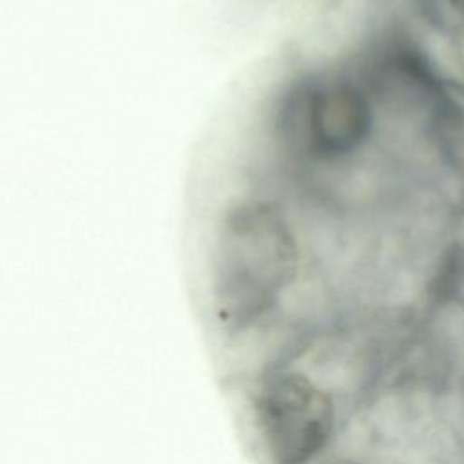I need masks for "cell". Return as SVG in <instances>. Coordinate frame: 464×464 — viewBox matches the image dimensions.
I'll return each instance as SVG.
<instances>
[{"label":"cell","mask_w":464,"mask_h":464,"mask_svg":"<svg viewBox=\"0 0 464 464\" xmlns=\"http://www.w3.org/2000/svg\"><path fill=\"white\" fill-rule=\"evenodd\" d=\"M308 283V245L290 199L265 179L234 192L210 239V308L221 334L245 339L272 326Z\"/></svg>","instance_id":"cell-1"},{"label":"cell","mask_w":464,"mask_h":464,"mask_svg":"<svg viewBox=\"0 0 464 464\" xmlns=\"http://www.w3.org/2000/svg\"><path fill=\"white\" fill-rule=\"evenodd\" d=\"M344 408L312 372L281 355L246 390V419L263 464H321L341 437Z\"/></svg>","instance_id":"cell-2"},{"label":"cell","mask_w":464,"mask_h":464,"mask_svg":"<svg viewBox=\"0 0 464 464\" xmlns=\"http://www.w3.org/2000/svg\"><path fill=\"white\" fill-rule=\"evenodd\" d=\"M433 7L446 27L464 38V0H433Z\"/></svg>","instance_id":"cell-3"}]
</instances>
